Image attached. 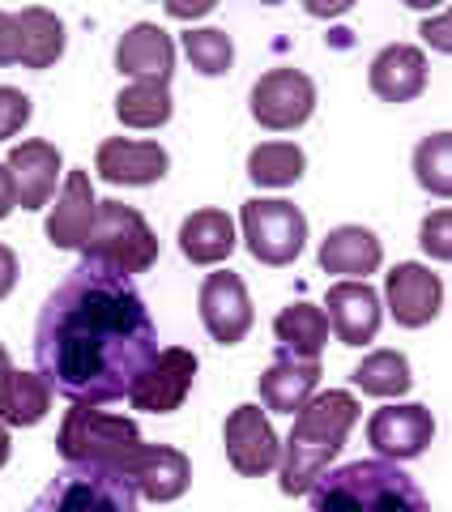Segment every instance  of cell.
I'll use <instances>...</instances> for the list:
<instances>
[{
  "label": "cell",
  "instance_id": "1",
  "mask_svg": "<svg viewBox=\"0 0 452 512\" xmlns=\"http://www.w3.org/2000/svg\"><path fill=\"white\" fill-rule=\"evenodd\" d=\"M158 355V329L133 278L82 261L39 308L35 363L73 406H107L133 393Z\"/></svg>",
  "mask_w": 452,
  "mask_h": 512
},
{
  "label": "cell",
  "instance_id": "2",
  "mask_svg": "<svg viewBox=\"0 0 452 512\" xmlns=\"http://www.w3.org/2000/svg\"><path fill=\"white\" fill-rule=\"evenodd\" d=\"M56 448L64 466H94L124 478L141 500L171 504L192 487V461L171 444H145L133 419L99 406L64 410Z\"/></svg>",
  "mask_w": 452,
  "mask_h": 512
},
{
  "label": "cell",
  "instance_id": "3",
  "mask_svg": "<svg viewBox=\"0 0 452 512\" xmlns=\"http://www.w3.org/2000/svg\"><path fill=\"white\" fill-rule=\"evenodd\" d=\"M359 397L346 389L316 393L308 406L295 414V427L282 444V495H308L320 478L329 474L333 457L346 448L350 427L359 423Z\"/></svg>",
  "mask_w": 452,
  "mask_h": 512
},
{
  "label": "cell",
  "instance_id": "4",
  "mask_svg": "<svg viewBox=\"0 0 452 512\" xmlns=\"http://www.w3.org/2000/svg\"><path fill=\"white\" fill-rule=\"evenodd\" d=\"M312 512H431L423 487L397 461H350L308 491Z\"/></svg>",
  "mask_w": 452,
  "mask_h": 512
},
{
  "label": "cell",
  "instance_id": "5",
  "mask_svg": "<svg viewBox=\"0 0 452 512\" xmlns=\"http://www.w3.org/2000/svg\"><path fill=\"white\" fill-rule=\"evenodd\" d=\"M82 261L90 265H103L111 274H145L154 261H158V235L150 231L133 205L124 201H99V218L82 244Z\"/></svg>",
  "mask_w": 452,
  "mask_h": 512
},
{
  "label": "cell",
  "instance_id": "6",
  "mask_svg": "<svg viewBox=\"0 0 452 512\" xmlns=\"http://www.w3.org/2000/svg\"><path fill=\"white\" fill-rule=\"evenodd\" d=\"M239 231H244V244L261 265L282 269L308 244V218H303L299 205H290L282 197H252L239 210Z\"/></svg>",
  "mask_w": 452,
  "mask_h": 512
},
{
  "label": "cell",
  "instance_id": "7",
  "mask_svg": "<svg viewBox=\"0 0 452 512\" xmlns=\"http://www.w3.org/2000/svg\"><path fill=\"white\" fill-rule=\"evenodd\" d=\"M141 495L124 478L94 466H64L26 512H137Z\"/></svg>",
  "mask_w": 452,
  "mask_h": 512
},
{
  "label": "cell",
  "instance_id": "8",
  "mask_svg": "<svg viewBox=\"0 0 452 512\" xmlns=\"http://www.w3.org/2000/svg\"><path fill=\"white\" fill-rule=\"evenodd\" d=\"M252 120L269 133H290L316 111V82L303 69H269L252 86Z\"/></svg>",
  "mask_w": 452,
  "mask_h": 512
},
{
  "label": "cell",
  "instance_id": "9",
  "mask_svg": "<svg viewBox=\"0 0 452 512\" xmlns=\"http://www.w3.org/2000/svg\"><path fill=\"white\" fill-rule=\"evenodd\" d=\"M222 444H226L231 470L244 474V478H261V474L282 466V440H278V431H273L269 414L261 406H235L226 414Z\"/></svg>",
  "mask_w": 452,
  "mask_h": 512
},
{
  "label": "cell",
  "instance_id": "10",
  "mask_svg": "<svg viewBox=\"0 0 452 512\" xmlns=\"http://www.w3.org/2000/svg\"><path fill=\"white\" fill-rule=\"evenodd\" d=\"M197 308H201V325L205 333L214 338L218 346H235L252 333V299H248V286L231 269H218L201 282V295H197Z\"/></svg>",
  "mask_w": 452,
  "mask_h": 512
},
{
  "label": "cell",
  "instance_id": "11",
  "mask_svg": "<svg viewBox=\"0 0 452 512\" xmlns=\"http://www.w3.org/2000/svg\"><path fill=\"white\" fill-rule=\"evenodd\" d=\"M192 380H197V355L184 346H167L158 350L154 363L141 372V380L128 393V406L145 410V414H171L188 402Z\"/></svg>",
  "mask_w": 452,
  "mask_h": 512
},
{
  "label": "cell",
  "instance_id": "12",
  "mask_svg": "<svg viewBox=\"0 0 452 512\" xmlns=\"http://www.w3.org/2000/svg\"><path fill=\"white\" fill-rule=\"evenodd\" d=\"M435 440V419L427 406L406 402V406H384L367 419V444L380 453V461H414L427 453V444Z\"/></svg>",
  "mask_w": 452,
  "mask_h": 512
},
{
  "label": "cell",
  "instance_id": "13",
  "mask_svg": "<svg viewBox=\"0 0 452 512\" xmlns=\"http://www.w3.org/2000/svg\"><path fill=\"white\" fill-rule=\"evenodd\" d=\"M384 303L401 329H423L444 308V282L418 261H401L384 278Z\"/></svg>",
  "mask_w": 452,
  "mask_h": 512
},
{
  "label": "cell",
  "instance_id": "14",
  "mask_svg": "<svg viewBox=\"0 0 452 512\" xmlns=\"http://www.w3.org/2000/svg\"><path fill=\"white\" fill-rule=\"evenodd\" d=\"M171 154L158 141H133V137H107L99 154H94V171L107 184L124 188H150L167 175Z\"/></svg>",
  "mask_w": 452,
  "mask_h": 512
},
{
  "label": "cell",
  "instance_id": "15",
  "mask_svg": "<svg viewBox=\"0 0 452 512\" xmlns=\"http://www.w3.org/2000/svg\"><path fill=\"white\" fill-rule=\"evenodd\" d=\"M325 308H329L325 312L329 329L337 333V342L342 346L376 342L380 320H384V303L367 282H333L329 295H325Z\"/></svg>",
  "mask_w": 452,
  "mask_h": 512
},
{
  "label": "cell",
  "instance_id": "16",
  "mask_svg": "<svg viewBox=\"0 0 452 512\" xmlns=\"http://www.w3.org/2000/svg\"><path fill=\"white\" fill-rule=\"evenodd\" d=\"M99 218V197H94V184H90V171H69L60 197L47 214V244L60 248V252H82L86 235Z\"/></svg>",
  "mask_w": 452,
  "mask_h": 512
},
{
  "label": "cell",
  "instance_id": "17",
  "mask_svg": "<svg viewBox=\"0 0 452 512\" xmlns=\"http://www.w3.org/2000/svg\"><path fill=\"white\" fill-rule=\"evenodd\" d=\"M5 167L13 175V184H18V205L22 210H43V205H52L60 167H64V158H60V150L52 146V141H43V137L18 141V146L9 150Z\"/></svg>",
  "mask_w": 452,
  "mask_h": 512
},
{
  "label": "cell",
  "instance_id": "18",
  "mask_svg": "<svg viewBox=\"0 0 452 512\" xmlns=\"http://www.w3.org/2000/svg\"><path fill=\"white\" fill-rule=\"evenodd\" d=\"M116 69L120 77H133V82H158L167 86L175 73V43L163 26L154 22H137L128 26L120 43H116Z\"/></svg>",
  "mask_w": 452,
  "mask_h": 512
},
{
  "label": "cell",
  "instance_id": "19",
  "mask_svg": "<svg viewBox=\"0 0 452 512\" xmlns=\"http://www.w3.org/2000/svg\"><path fill=\"white\" fill-rule=\"evenodd\" d=\"M371 94L384 103H414L427 90V56L414 43H389L380 47L367 69Z\"/></svg>",
  "mask_w": 452,
  "mask_h": 512
},
{
  "label": "cell",
  "instance_id": "20",
  "mask_svg": "<svg viewBox=\"0 0 452 512\" xmlns=\"http://www.w3.org/2000/svg\"><path fill=\"white\" fill-rule=\"evenodd\" d=\"M384 265V244L376 239V231L359 227V222H346V227H333L320 244V269L337 274L342 282H367V274H376Z\"/></svg>",
  "mask_w": 452,
  "mask_h": 512
},
{
  "label": "cell",
  "instance_id": "21",
  "mask_svg": "<svg viewBox=\"0 0 452 512\" xmlns=\"http://www.w3.org/2000/svg\"><path fill=\"white\" fill-rule=\"evenodd\" d=\"M320 384V359H295L278 350V359L261 372V402L273 414H299L316 397Z\"/></svg>",
  "mask_w": 452,
  "mask_h": 512
},
{
  "label": "cell",
  "instance_id": "22",
  "mask_svg": "<svg viewBox=\"0 0 452 512\" xmlns=\"http://www.w3.org/2000/svg\"><path fill=\"white\" fill-rule=\"evenodd\" d=\"M235 244V222L226 210H197L180 222V252L192 265H222Z\"/></svg>",
  "mask_w": 452,
  "mask_h": 512
},
{
  "label": "cell",
  "instance_id": "23",
  "mask_svg": "<svg viewBox=\"0 0 452 512\" xmlns=\"http://www.w3.org/2000/svg\"><path fill=\"white\" fill-rule=\"evenodd\" d=\"M52 410V384L39 372H13L0 380V423L5 427H39Z\"/></svg>",
  "mask_w": 452,
  "mask_h": 512
},
{
  "label": "cell",
  "instance_id": "24",
  "mask_svg": "<svg viewBox=\"0 0 452 512\" xmlns=\"http://www.w3.org/2000/svg\"><path fill=\"white\" fill-rule=\"evenodd\" d=\"M273 338H278V350H286V355L320 359V350L329 342V316L316 303H290L273 320Z\"/></svg>",
  "mask_w": 452,
  "mask_h": 512
},
{
  "label": "cell",
  "instance_id": "25",
  "mask_svg": "<svg viewBox=\"0 0 452 512\" xmlns=\"http://www.w3.org/2000/svg\"><path fill=\"white\" fill-rule=\"evenodd\" d=\"M18 22H22V64L26 69H52L64 56V22L43 5L22 9Z\"/></svg>",
  "mask_w": 452,
  "mask_h": 512
},
{
  "label": "cell",
  "instance_id": "26",
  "mask_svg": "<svg viewBox=\"0 0 452 512\" xmlns=\"http://www.w3.org/2000/svg\"><path fill=\"white\" fill-rule=\"evenodd\" d=\"M308 171V154L295 141H265L248 154V180L256 188H290Z\"/></svg>",
  "mask_w": 452,
  "mask_h": 512
},
{
  "label": "cell",
  "instance_id": "27",
  "mask_svg": "<svg viewBox=\"0 0 452 512\" xmlns=\"http://www.w3.org/2000/svg\"><path fill=\"white\" fill-rule=\"evenodd\" d=\"M367 397H401L410 393V359L401 355V350H371V355H363V363L354 367L350 376Z\"/></svg>",
  "mask_w": 452,
  "mask_h": 512
},
{
  "label": "cell",
  "instance_id": "28",
  "mask_svg": "<svg viewBox=\"0 0 452 512\" xmlns=\"http://www.w3.org/2000/svg\"><path fill=\"white\" fill-rule=\"evenodd\" d=\"M171 90L158 82H133L116 94V120L124 128H163L171 120Z\"/></svg>",
  "mask_w": 452,
  "mask_h": 512
},
{
  "label": "cell",
  "instance_id": "29",
  "mask_svg": "<svg viewBox=\"0 0 452 512\" xmlns=\"http://www.w3.org/2000/svg\"><path fill=\"white\" fill-rule=\"evenodd\" d=\"M414 180L431 197L452 201V133H431L414 146Z\"/></svg>",
  "mask_w": 452,
  "mask_h": 512
},
{
  "label": "cell",
  "instance_id": "30",
  "mask_svg": "<svg viewBox=\"0 0 452 512\" xmlns=\"http://www.w3.org/2000/svg\"><path fill=\"white\" fill-rule=\"evenodd\" d=\"M184 56L201 77H222L235 64V43L218 26H197V30H184Z\"/></svg>",
  "mask_w": 452,
  "mask_h": 512
},
{
  "label": "cell",
  "instance_id": "31",
  "mask_svg": "<svg viewBox=\"0 0 452 512\" xmlns=\"http://www.w3.org/2000/svg\"><path fill=\"white\" fill-rule=\"evenodd\" d=\"M30 116H35L30 94H22L18 86H0V141L18 137L22 128L30 124Z\"/></svg>",
  "mask_w": 452,
  "mask_h": 512
},
{
  "label": "cell",
  "instance_id": "32",
  "mask_svg": "<svg viewBox=\"0 0 452 512\" xmlns=\"http://www.w3.org/2000/svg\"><path fill=\"white\" fill-rule=\"evenodd\" d=\"M418 244L431 261H452V210H435L418 227Z\"/></svg>",
  "mask_w": 452,
  "mask_h": 512
},
{
  "label": "cell",
  "instance_id": "33",
  "mask_svg": "<svg viewBox=\"0 0 452 512\" xmlns=\"http://www.w3.org/2000/svg\"><path fill=\"white\" fill-rule=\"evenodd\" d=\"M418 35H423V43L431 47V52H444L452 56V5L431 13V18H423V26H418Z\"/></svg>",
  "mask_w": 452,
  "mask_h": 512
},
{
  "label": "cell",
  "instance_id": "34",
  "mask_svg": "<svg viewBox=\"0 0 452 512\" xmlns=\"http://www.w3.org/2000/svg\"><path fill=\"white\" fill-rule=\"evenodd\" d=\"M5 64H22V22L18 13L0 9V69Z\"/></svg>",
  "mask_w": 452,
  "mask_h": 512
},
{
  "label": "cell",
  "instance_id": "35",
  "mask_svg": "<svg viewBox=\"0 0 452 512\" xmlns=\"http://www.w3.org/2000/svg\"><path fill=\"white\" fill-rule=\"evenodd\" d=\"M13 286H18V256H13V248L0 244V299L13 295Z\"/></svg>",
  "mask_w": 452,
  "mask_h": 512
},
{
  "label": "cell",
  "instance_id": "36",
  "mask_svg": "<svg viewBox=\"0 0 452 512\" xmlns=\"http://www.w3.org/2000/svg\"><path fill=\"white\" fill-rule=\"evenodd\" d=\"M13 210H18V184H13L9 167L0 163V222H5Z\"/></svg>",
  "mask_w": 452,
  "mask_h": 512
},
{
  "label": "cell",
  "instance_id": "37",
  "mask_svg": "<svg viewBox=\"0 0 452 512\" xmlns=\"http://www.w3.org/2000/svg\"><path fill=\"white\" fill-rule=\"evenodd\" d=\"M171 18H205V13H214V0H201V5H167Z\"/></svg>",
  "mask_w": 452,
  "mask_h": 512
},
{
  "label": "cell",
  "instance_id": "38",
  "mask_svg": "<svg viewBox=\"0 0 452 512\" xmlns=\"http://www.w3.org/2000/svg\"><path fill=\"white\" fill-rule=\"evenodd\" d=\"M308 13H312V18H337V13H350V0H342V5H308Z\"/></svg>",
  "mask_w": 452,
  "mask_h": 512
},
{
  "label": "cell",
  "instance_id": "39",
  "mask_svg": "<svg viewBox=\"0 0 452 512\" xmlns=\"http://www.w3.org/2000/svg\"><path fill=\"white\" fill-rule=\"evenodd\" d=\"M9 453H13V440H9V427L0 423V470L9 466Z\"/></svg>",
  "mask_w": 452,
  "mask_h": 512
},
{
  "label": "cell",
  "instance_id": "40",
  "mask_svg": "<svg viewBox=\"0 0 452 512\" xmlns=\"http://www.w3.org/2000/svg\"><path fill=\"white\" fill-rule=\"evenodd\" d=\"M9 372H13V367H9V350H5V346H0V380H5Z\"/></svg>",
  "mask_w": 452,
  "mask_h": 512
}]
</instances>
